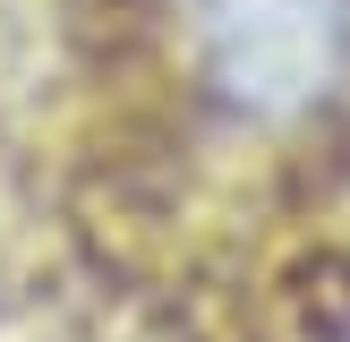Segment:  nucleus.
Returning <instances> with one entry per match:
<instances>
[{
  "instance_id": "nucleus-1",
  "label": "nucleus",
  "mask_w": 350,
  "mask_h": 342,
  "mask_svg": "<svg viewBox=\"0 0 350 342\" xmlns=\"http://www.w3.org/2000/svg\"><path fill=\"white\" fill-rule=\"evenodd\" d=\"M188 26L205 94L265 129L317 111L350 68V0H197Z\"/></svg>"
}]
</instances>
